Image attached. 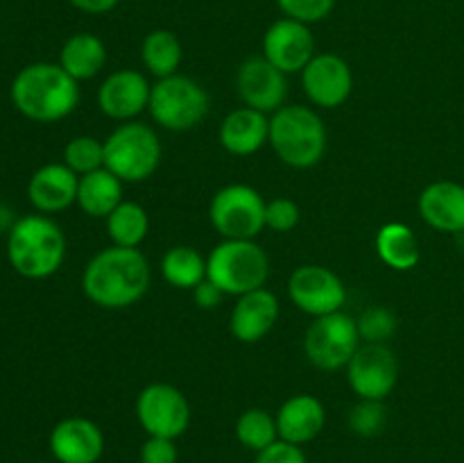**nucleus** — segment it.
<instances>
[{"label":"nucleus","mask_w":464,"mask_h":463,"mask_svg":"<svg viewBox=\"0 0 464 463\" xmlns=\"http://www.w3.org/2000/svg\"><path fill=\"white\" fill-rule=\"evenodd\" d=\"M152 268L139 248L109 245L84 266L82 291L100 309H127L150 289Z\"/></svg>","instance_id":"obj_1"},{"label":"nucleus","mask_w":464,"mask_h":463,"mask_svg":"<svg viewBox=\"0 0 464 463\" xmlns=\"http://www.w3.org/2000/svg\"><path fill=\"white\" fill-rule=\"evenodd\" d=\"M12 104L34 123H57L80 104V82L59 64L34 62L16 73L9 86Z\"/></svg>","instance_id":"obj_2"},{"label":"nucleus","mask_w":464,"mask_h":463,"mask_svg":"<svg viewBox=\"0 0 464 463\" xmlns=\"http://www.w3.org/2000/svg\"><path fill=\"white\" fill-rule=\"evenodd\" d=\"M66 259L63 230L45 213L21 216L7 234V261L25 280H48Z\"/></svg>","instance_id":"obj_3"},{"label":"nucleus","mask_w":464,"mask_h":463,"mask_svg":"<svg viewBox=\"0 0 464 463\" xmlns=\"http://www.w3.org/2000/svg\"><path fill=\"white\" fill-rule=\"evenodd\" d=\"M270 145L290 168L317 166L326 153V127L320 113L306 104H284L270 116Z\"/></svg>","instance_id":"obj_4"},{"label":"nucleus","mask_w":464,"mask_h":463,"mask_svg":"<svg viewBox=\"0 0 464 463\" xmlns=\"http://www.w3.org/2000/svg\"><path fill=\"white\" fill-rule=\"evenodd\" d=\"M207 277L225 295L252 293L270 277V259L254 239H222L207 257Z\"/></svg>","instance_id":"obj_5"},{"label":"nucleus","mask_w":464,"mask_h":463,"mask_svg":"<svg viewBox=\"0 0 464 463\" xmlns=\"http://www.w3.org/2000/svg\"><path fill=\"white\" fill-rule=\"evenodd\" d=\"M161 163V141L157 132L139 121L121 123L104 139V168L125 184L145 182Z\"/></svg>","instance_id":"obj_6"},{"label":"nucleus","mask_w":464,"mask_h":463,"mask_svg":"<svg viewBox=\"0 0 464 463\" xmlns=\"http://www.w3.org/2000/svg\"><path fill=\"white\" fill-rule=\"evenodd\" d=\"M211 100L207 89L193 77L175 73L161 77L150 91L148 112L159 127L170 132H188L207 118Z\"/></svg>","instance_id":"obj_7"},{"label":"nucleus","mask_w":464,"mask_h":463,"mask_svg":"<svg viewBox=\"0 0 464 463\" xmlns=\"http://www.w3.org/2000/svg\"><path fill=\"white\" fill-rule=\"evenodd\" d=\"M361 331L356 318L344 311L320 316L308 325L304 336V352L315 368L335 372L347 368L356 350L361 348Z\"/></svg>","instance_id":"obj_8"},{"label":"nucleus","mask_w":464,"mask_h":463,"mask_svg":"<svg viewBox=\"0 0 464 463\" xmlns=\"http://www.w3.org/2000/svg\"><path fill=\"white\" fill-rule=\"evenodd\" d=\"M266 204L249 184H227L211 198L208 218L222 239H256L266 230Z\"/></svg>","instance_id":"obj_9"},{"label":"nucleus","mask_w":464,"mask_h":463,"mask_svg":"<svg viewBox=\"0 0 464 463\" xmlns=\"http://www.w3.org/2000/svg\"><path fill=\"white\" fill-rule=\"evenodd\" d=\"M136 418L148 436L177 440L190 425V404L177 386L157 381L136 398Z\"/></svg>","instance_id":"obj_10"},{"label":"nucleus","mask_w":464,"mask_h":463,"mask_svg":"<svg viewBox=\"0 0 464 463\" xmlns=\"http://www.w3.org/2000/svg\"><path fill=\"white\" fill-rule=\"evenodd\" d=\"M288 295L299 311L306 313V316L320 318L343 311L347 289H344L338 272L326 266L308 263V266H299L290 275Z\"/></svg>","instance_id":"obj_11"},{"label":"nucleus","mask_w":464,"mask_h":463,"mask_svg":"<svg viewBox=\"0 0 464 463\" xmlns=\"http://www.w3.org/2000/svg\"><path fill=\"white\" fill-rule=\"evenodd\" d=\"M347 379L358 399L383 402L399 381L397 354L385 343H362L347 363Z\"/></svg>","instance_id":"obj_12"},{"label":"nucleus","mask_w":464,"mask_h":463,"mask_svg":"<svg viewBox=\"0 0 464 463\" xmlns=\"http://www.w3.org/2000/svg\"><path fill=\"white\" fill-rule=\"evenodd\" d=\"M302 89L320 109H335L349 100L353 91V73L335 53H320L302 71Z\"/></svg>","instance_id":"obj_13"},{"label":"nucleus","mask_w":464,"mask_h":463,"mask_svg":"<svg viewBox=\"0 0 464 463\" xmlns=\"http://www.w3.org/2000/svg\"><path fill=\"white\" fill-rule=\"evenodd\" d=\"M236 89L245 107H252L263 113L279 112L288 98V80L263 54L249 57L240 64L236 73Z\"/></svg>","instance_id":"obj_14"},{"label":"nucleus","mask_w":464,"mask_h":463,"mask_svg":"<svg viewBox=\"0 0 464 463\" xmlns=\"http://www.w3.org/2000/svg\"><path fill=\"white\" fill-rule=\"evenodd\" d=\"M263 57L285 75L302 73L315 57V39L311 27L285 16L275 21L263 34Z\"/></svg>","instance_id":"obj_15"},{"label":"nucleus","mask_w":464,"mask_h":463,"mask_svg":"<svg viewBox=\"0 0 464 463\" xmlns=\"http://www.w3.org/2000/svg\"><path fill=\"white\" fill-rule=\"evenodd\" d=\"M152 84L148 77L134 68L111 73L98 89V107L111 121H134L150 104Z\"/></svg>","instance_id":"obj_16"},{"label":"nucleus","mask_w":464,"mask_h":463,"mask_svg":"<svg viewBox=\"0 0 464 463\" xmlns=\"http://www.w3.org/2000/svg\"><path fill=\"white\" fill-rule=\"evenodd\" d=\"M48 445L59 463H98L104 454V434L89 418L71 416L53 427Z\"/></svg>","instance_id":"obj_17"},{"label":"nucleus","mask_w":464,"mask_h":463,"mask_svg":"<svg viewBox=\"0 0 464 463\" xmlns=\"http://www.w3.org/2000/svg\"><path fill=\"white\" fill-rule=\"evenodd\" d=\"M80 175L66 163H45L27 182V200L39 213H59L77 202Z\"/></svg>","instance_id":"obj_18"},{"label":"nucleus","mask_w":464,"mask_h":463,"mask_svg":"<svg viewBox=\"0 0 464 463\" xmlns=\"http://www.w3.org/2000/svg\"><path fill=\"white\" fill-rule=\"evenodd\" d=\"M279 320V298L270 289L240 295L229 318V330L240 343H258Z\"/></svg>","instance_id":"obj_19"},{"label":"nucleus","mask_w":464,"mask_h":463,"mask_svg":"<svg viewBox=\"0 0 464 463\" xmlns=\"http://www.w3.org/2000/svg\"><path fill=\"white\" fill-rule=\"evenodd\" d=\"M276 429L279 438L293 445H306L324 431L326 411L324 404L315 395L299 393L285 399L276 411Z\"/></svg>","instance_id":"obj_20"},{"label":"nucleus","mask_w":464,"mask_h":463,"mask_svg":"<svg viewBox=\"0 0 464 463\" xmlns=\"http://www.w3.org/2000/svg\"><path fill=\"white\" fill-rule=\"evenodd\" d=\"M420 213L424 222L442 234L464 232V186L440 180L426 186L420 195Z\"/></svg>","instance_id":"obj_21"},{"label":"nucleus","mask_w":464,"mask_h":463,"mask_svg":"<svg viewBox=\"0 0 464 463\" xmlns=\"http://www.w3.org/2000/svg\"><path fill=\"white\" fill-rule=\"evenodd\" d=\"M220 143L236 157L256 154L263 145L270 143V118L252 107L234 109L220 123Z\"/></svg>","instance_id":"obj_22"},{"label":"nucleus","mask_w":464,"mask_h":463,"mask_svg":"<svg viewBox=\"0 0 464 463\" xmlns=\"http://www.w3.org/2000/svg\"><path fill=\"white\" fill-rule=\"evenodd\" d=\"M122 184L107 168H98L80 177L77 186V207L91 218H107L122 202Z\"/></svg>","instance_id":"obj_23"},{"label":"nucleus","mask_w":464,"mask_h":463,"mask_svg":"<svg viewBox=\"0 0 464 463\" xmlns=\"http://www.w3.org/2000/svg\"><path fill=\"white\" fill-rule=\"evenodd\" d=\"M107 64V48L102 39L91 32H77L66 44L62 45L59 53V66L77 82L93 80Z\"/></svg>","instance_id":"obj_24"},{"label":"nucleus","mask_w":464,"mask_h":463,"mask_svg":"<svg viewBox=\"0 0 464 463\" xmlns=\"http://www.w3.org/2000/svg\"><path fill=\"white\" fill-rule=\"evenodd\" d=\"M376 254L392 271H412L421 257L420 241L403 222H385L376 234Z\"/></svg>","instance_id":"obj_25"},{"label":"nucleus","mask_w":464,"mask_h":463,"mask_svg":"<svg viewBox=\"0 0 464 463\" xmlns=\"http://www.w3.org/2000/svg\"><path fill=\"white\" fill-rule=\"evenodd\" d=\"M181 57H184L181 41L170 30H152L140 44V59L157 80L175 75Z\"/></svg>","instance_id":"obj_26"},{"label":"nucleus","mask_w":464,"mask_h":463,"mask_svg":"<svg viewBox=\"0 0 464 463\" xmlns=\"http://www.w3.org/2000/svg\"><path fill=\"white\" fill-rule=\"evenodd\" d=\"M161 275L175 289L193 291L207 280V259L190 245H175L163 254Z\"/></svg>","instance_id":"obj_27"},{"label":"nucleus","mask_w":464,"mask_h":463,"mask_svg":"<svg viewBox=\"0 0 464 463\" xmlns=\"http://www.w3.org/2000/svg\"><path fill=\"white\" fill-rule=\"evenodd\" d=\"M104 221H107L109 239L121 248H139L150 232L148 212L131 200H122Z\"/></svg>","instance_id":"obj_28"},{"label":"nucleus","mask_w":464,"mask_h":463,"mask_svg":"<svg viewBox=\"0 0 464 463\" xmlns=\"http://www.w3.org/2000/svg\"><path fill=\"white\" fill-rule=\"evenodd\" d=\"M236 438L243 448L252 449V452H261V449L270 448L272 443L279 440L276 418L266 409H247L236 420Z\"/></svg>","instance_id":"obj_29"},{"label":"nucleus","mask_w":464,"mask_h":463,"mask_svg":"<svg viewBox=\"0 0 464 463\" xmlns=\"http://www.w3.org/2000/svg\"><path fill=\"white\" fill-rule=\"evenodd\" d=\"M63 163L80 177L98 171L104 166V141L89 134L72 136L63 148Z\"/></svg>","instance_id":"obj_30"},{"label":"nucleus","mask_w":464,"mask_h":463,"mask_svg":"<svg viewBox=\"0 0 464 463\" xmlns=\"http://www.w3.org/2000/svg\"><path fill=\"white\" fill-rule=\"evenodd\" d=\"M388 422V411L381 399H358L349 411V429L362 438L379 436Z\"/></svg>","instance_id":"obj_31"},{"label":"nucleus","mask_w":464,"mask_h":463,"mask_svg":"<svg viewBox=\"0 0 464 463\" xmlns=\"http://www.w3.org/2000/svg\"><path fill=\"white\" fill-rule=\"evenodd\" d=\"M358 331H361V339L365 343H385L394 336L399 322L390 309L385 307H370L361 313V318H356Z\"/></svg>","instance_id":"obj_32"},{"label":"nucleus","mask_w":464,"mask_h":463,"mask_svg":"<svg viewBox=\"0 0 464 463\" xmlns=\"http://www.w3.org/2000/svg\"><path fill=\"white\" fill-rule=\"evenodd\" d=\"M281 12L285 14V18H295L299 23H320L334 9L335 0H276Z\"/></svg>","instance_id":"obj_33"},{"label":"nucleus","mask_w":464,"mask_h":463,"mask_svg":"<svg viewBox=\"0 0 464 463\" xmlns=\"http://www.w3.org/2000/svg\"><path fill=\"white\" fill-rule=\"evenodd\" d=\"M302 221L297 202L290 198H275L266 204V227L272 232H293Z\"/></svg>","instance_id":"obj_34"},{"label":"nucleus","mask_w":464,"mask_h":463,"mask_svg":"<svg viewBox=\"0 0 464 463\" xmlns=\"http://www.w3.org/2000/svg\"><path fill=\"white\" fill-rule=\"evenodd\" d=\"M179 449L175 438H161V436H148L140 445V463H177Z\"/></svg>","instance_id":"obj_35"},{"label":"nucleus","mask_w":464,"mask_h":463,"mask_svg":"<svg viewBox=\"0 0 464 463\" xmlns=\"http://www.w3.org/2000/svg\"><path fill=\"white\" fill-rule=\"evenodd\" d=\"M254 463H308L306 454L299 445L285 443V440H276L270 448L256 452Z\"/></svg>","instance_id":"obj_36"},{"label":"nucleus","mask_w":464,"mask_h":463,"mask_svg":"<svg viewBox=\"0 0 464 463\" xmlns=\"http://www.w3.org/2000/svg\"><path fill=\"white\" fill-rule=\"evenodd\" d=\"M190 293H193V302L198 304L199 309H216V307H220L222 300L227 298V295L222 293V291L218 289V286L213 284L208 277L204 281H199V284L195 286Z\"/></svg>","instance_id":"obj_37"},{"label":"nucleus","mask_w":464,"mask_h":463,"mask_svg":"<svg viewBox=\"0 0 464 463\" xmlns=\"http://www.w3.org/2000/svg\"><path fill=\"white\" fill-rule=\"evenodd\" d=\"M68 3L84 14H107L111 12L121 0H68Z\"/></svg>","instance_id":"obj_38"},{"label":"nucleus","mask_w":464,"mask_h":463,"mask_svg":"<svg viewBox=\"0 0 464 463\" xmlns=\"http://www.w3.org/2000/svg\"><path fill=\"white\" fill-rule=\"evenodd\" d=\"M18 218H14V212L7 207V204H0V234H9V230L14 227Z\"/></svg>","instance_id":"obj_39"}]
</instances>
